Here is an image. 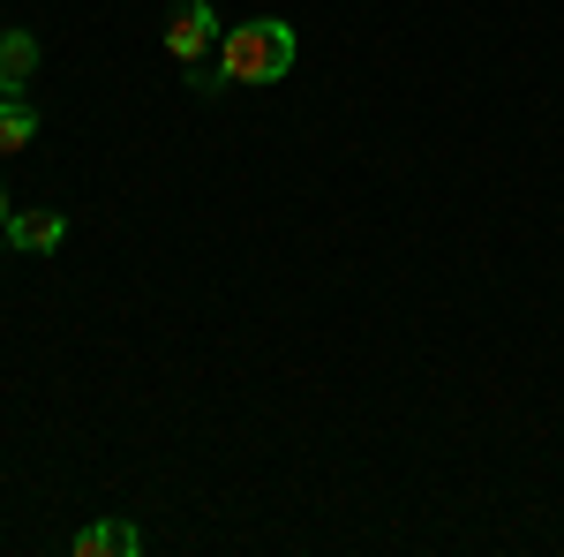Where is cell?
Listing matches in <instances>:
<instances>
[{
    "label": "cell",
    "mask_w": 564,
    "mask_h": 557,
    "mask_svg": "<svg viewBox=\"0 0 564 557\" xmlns=\"http://www.w3.org/2000/svg\"><path fill=\"white\" fill-rule=\"evenodd\" d=\"M294 68V23L257 15V23H234L218 31V68H188L196 90H226V84H279Z\"/></svg>",
    "instance_id": "obj_1"
},
{
    "label": "cell",
    "mask_w": 564,
    "mask_h": 557,
    "mask_svg": "<svg viewBox=\"0 0 564 557\" xmlns=\"http://www.w3.org/2000/svg\"><path fill=\"white\" fill-rule=\"evenodd\" d=\"M218 45V15H212V0H181L174 8V23H166V53H174L181 68H204V53Z\"/></svg>",
    "instance_id": "obj_2"
},
{
    "label": "cell",
    "mask_w": 564,
    "mask_h": 557,
    "mask_svg": "<svg viewBox=\"0 0 564 557\" xmlns=\"http://www.w3.org/2000/svg\"><path fill=\"white\" fill-rule=\"evenodd\" d=\"M61 234H68L61 212H8V249H23V257H53Z\"/></svg>",
    "instance_id": "obj_3"
},
{
    "label": "cell",
    "mask_w": 564,
    "mask_h": 557,
    "mask_svg": "<svg viewBox=\"0 0 564 557\" xmlns=\"http://www.w3.org/2000/svg\"><path fill=\"white\" fill-rule=\"evenodd\" d=\"M143 550V527H129V519H90V527H76V557H135Z\"/></svg>",
    "instance_id": "obj_4"
},
{
    "label": "cell",
    "mask_w": 564,
    "mask_h": 557,
    "mask_svg": "<svg viewBox=\"0 0 564 557\" xmlns=\"http://www.w3.org/2000/svg\"><path fill=\"white\" fill-rule=\"evenodd\" d=\"M31 136H39V114L23 98H0V151H23Z\"/></svg>",
    "instance_id": "obj_5"
},
{
    "label": "cell",
    "mask_w": 564,
    "mask_h": 557,
    "mask_svg": "<svg viewBox=\"0 0 564 557\" xmlns=\"http://www.w3.org/2000/svg\"><path fill=\"white\" fill-rule=\"evenodd\" d=\"M0 53H8L15 84H31V68H39V39H31V31H0Z\"/></svg>",
    "instance_id": "obj_6"
},
{
    "label": "cell",
    "mask_w": 564,
    "mask_h": 557,
    "mask_svg": "<svg viewBox=\"0 0 564 557\" xmlns=\"http://www.w3.org/2000/svg\"><path fill=\"white\" fill-rule=\"evenodd\" d=\"M0 98H23V84H15V68H8V53H0Z\"/></svg>",
    "instance_id": "obj_7"
},
{
    "label": "cell",
    "mask_w": 564,
    "mask_h": 557,
    "mask_svg": "<svg viewBox=\"0 0 564 557\" xmlns=\"http://www.w3.org/2000/svg\"><path fill=\"white\" fill-rule=\"evenodd\" d=\"M0 242H8V196H0Z\"/></svg>",
    "instance_id": "obj_8"
}]
</instances>
